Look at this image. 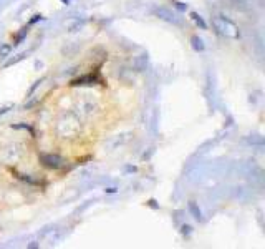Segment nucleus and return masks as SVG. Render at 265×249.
<instances>
[{
  "mask_svg": "<svg viewBox=\"0 0 265 249\" xmlns=\"http://www.w3.org/2000/svg\"><path fill=\"white\" fill-rule=\"evenodd\" d=\"M41 161H43L45 166H48V168H61L63 166V159L60 158V156L56 155H43L41 156Z\"/></svg>",
  "mask_w": 265,
  "mask_h": 249,
  "instance_id": "f257e3e1",
  "label": "nucleus"
},
{
  "mask_svg": "<svg viewBox=\"0 0 265 249\" xmlns=\"http://www.w3.org/2000/svg\"><path fill=\"white\" fill-rule=\"evenodd\" d=\"M192 47L196 48V50H202V48H204V45H202V42H200V38H197V37L192 38Z\"/></svg>",
  "mask_w": 265,
  "mask_h": 249,
  "instance_id": "f03ea898",
  "label": "nucleus"
},
{
  "mask_svg": "<svg viewBox=\"0 0 265 249\" xmlns=\"http://www.w3.org/2000/svg\"><path fill=\"white\" fill-rule=\"evenodd\" d=\"M190 15H192V19L196 20V23H199V25H200V27H202V28H206V27H207V25H206V22H204V20L200 19V17L197 15V13H194V12H192V13H190Z\"/></svg>",
  "mask_w": 265,
  "mask_h": 249,
  "instance_id": "7ed1b4c3",
  "label": "nucleus"
},
{
  "mask_svg": "<svg viewBox=\"0 0 265 249\" xmlns=\"http://www.w3.org/2000/svg\"><path fill=\"white\" fill-rule=\"evenodd\" d=\"M8 52H10V47H8V45H3V47L0 48V55H2V56H5Z\"/></svg>",
  "mask_w": 265,
  "mask_h": 249,
  "instance_id": "20e7f679",
  "label": "nucleus"
},
{
  "mask_svg": "<svg viewBox=\"0 0 265 249\" xmlns=\"http://www.w3.org/2000/svg\"><path fill=\"white\" fill-rule=\"evenodd\" d=\"M190 209H192L194 214H196L197 218H199V211H197V208H196V204H194V203H190Z\"/></svg>",
  "mask_w": 265,
  "mask_h": 249,
  "instance_id": "39448f33",
  "label": "nucleus"
},
{
  "mask_svg": "<svg viewBox=\"0 0 265 249\" xmlns=\"http://www.w3.org/2000/svg\"><path fill=\"white\" fill-rule=\"evenodd\" d=\"M176 7H177L179 10H186V5H182V3H179V2H176Z\"/></svg>",
  "mask_w": 265,
  "mask_h": 249,
  "instance_id": "423d86ee",
  "label": "nucleus"
}]
</instances>
